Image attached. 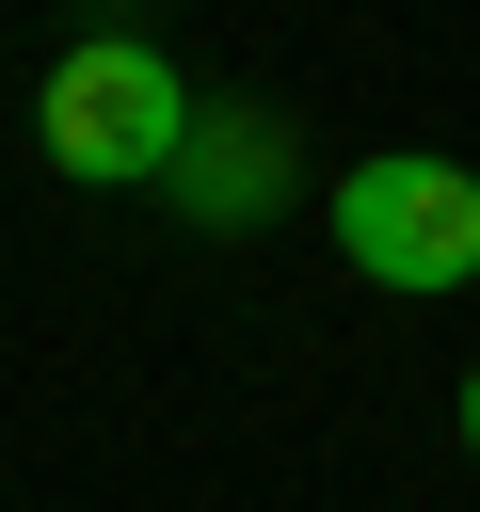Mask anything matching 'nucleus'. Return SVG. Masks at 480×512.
<instances>
[{
	"instance_id": "2",
	"label": "nucleus",
	"mask_w": 480,
	"mask_h": 512,
	"mask_svg": "<svg viewBox=\"0 0 480 512\" xmlns=\"http://www.w3.org/2000/svg\"><path fill=\"white\" fill-rule=\"evenodd\" d=\"M336 256L368 272V288H464L480 272V176L464 160H352L336 176Z\"/></svg>"
},
{
	"instance_id": "1",
	"label": "nucleus",
	"mask_w": 480,
	"mask_h": 512,
	"mask_svg": "<svg viewBox=\"0 0 480 512\" xmlns=\"http://www.w3.org/2000/svg\"><path fill=\"white\" fill-rule=\"evenodd\" d=\"M32 144H48V176H80V192L176 176V160H192V80H176L144 32H80V48L48 64V96H32Z\"/></svg>"
},
{
	"instance_id": "3",
	"label": "nucleus",
	"mask_w": 480,
	"mask_h": 512,
	"mask_svg": "<svg viewBox=\"0 0 480 512\" xmlns=\"http://www.w3.org/2000/svg\"><path fill=\"white\" fill-rule=\"evenodd\" d=\"M464 448H480V368H464Z\"/></svg>"
}]
</instances>
